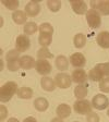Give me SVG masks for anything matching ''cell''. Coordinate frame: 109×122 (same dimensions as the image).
I'll return each mask as SVG.
<instances>
[{
  "label": "cell",
  "mask_w": 109,
  "mask_h": 122,
  "mask_svg": "<svg viewBox=\"0 0 109 122\" xmlns=\"http://www.w3.org/2000/svg\"><path fill=\"white\" fill-rule=\"evenodd\" d=\"M19 91L18 84L13 81H9L5 83L0 88V100L1 102H7L11 100L13 96H14Z\"/></svg>",
  "instance_id": "1"
},
{
  "label": "cell",
  "mask_w": 109,
  "mask_h": 122,
  "mask_svg": "<svg viewBox=\"0 0 109 122\" xmlns=\"http://www.w3.org/2000/svg\"><path fill=\"white\" fill-rule=\"evenodd\" d=\"M73 110L78 114H88L93 111V106L92 102L87 99H78L73 105Z\"/></svg>",
  "instance_id": "2"
},
{
  "label": "cell",
  "mask_w": 109,
  "mask_h": 122,
  "mask_svg": "<svg viewBox=\"0 0 109 122\" xmlns=\"http://www.w3.org/2000/svg\"><path fill=\"white\" fill-rule=\"evenodd\" d=\"M85 15H86L87 24L91 28L95 30V28L100 27V25H102V15L97 10L91 9V10L87 11V13Z\"/></svg>",
  "instance_id": "3"
},
{
  "label": "cell",
  "mask_w": 109,
  "mask_h": 122,
  "mask_svg": "<svg viewBox=\"0 0 109 122\" xmlns=\"http://www.w3.org/2000/svg\"><path fill=\"white\" fill-rule=\"evenodd\" d=\"M55 83H56V86L59 87L61 89H67L71 86L72 84V79L71 75H69L68 73H64V72H61L58 73L55 76Z\"/></svg>",
  "instance_id": "4"
},
{
  "label": "cell",
  "mask_w": 109,
  "mask_h": 122,
  "mask_svg": "<svg viewBox=\"0 0 109 122\" xmlns=\"http://www.w3.org/2000/svg\"><path fill=\"white\" fill-rule=\"evenodd\" d=\"M92 106L97 110H104L109 107V99L104 94H97L92 99Z\"/></svg>",
  "instance_id": "5"
},
{
  "label": "cell",
  "mask_w": 109,
  "mask_h": 122,
  "mask_svg": "<svg viewBox=\"0 0 109 122\" xmlns=\"http://www.w3.org/2000/svg\"><path fill=\"white\" fill-rule=\"evenodd\" d=\"M35 70L37 71L38 74L44 76H47L52 70V66H51L50 62L48 60H44V59H38L36 61L35 64Z\"/></svg>",
  "instance_id": "6"
},
{
  "label": "cell",
  "mask_w": 109,
  "mask_h": 122,
  "mask_svg": "<svg viewBox=\"0 0 109 122\" xmlns=\"http://www.w3.org/2000/svg\"><path fill=\"white\" fill-rule=\"evenodd\" d=\"M71 79L72 82L76 83L78 85H85L88 80V74L83 69H75L71 74Z\"/></svg>",
  "instance_id": "7"
},
{
  "label": "cell",
  "mask_w": 109,
  "mask_h": 122,
  "mask_svg": "<svg viewBox=\"0 0 109 122\" xmlns=\"http://www.w3.org/2000/svg\"><path fill=\"white\" fill-rule=\"evenodd\" d=\"M31 46V41L27 35H19L15 41V49L21 53L25 52Z\"/></svg>",
  "instance_id": "8"
},
{
  "label": "cell",
  "mask_w": 109,
  "mask_h": 122,
  "mask_svg": "<svg viewBox=\"0 0 109 122\" xmlns=\"http://www.w3.org/2000/svg\"><path fill=\"white\" fill-rule=\"evenodd\" d=\"M24 12L26 13L27 16L30 18H34L36 15L39 14L41 12V5H39V0H34V1H30L27 5H25V10Z\"/></svg>",
  "instance_id": "9"
},
{
  "label": "cell",
  "mask_w": 109,
  "mask_h": 122,
  "mask_svg": "<svg viewBox=\"0 0 109 122\" xmlns=\"http://www.w3.org/2000/svg\"><path fill=\"white\" fill-rule=\"evenodd\" d=\"M69 60H70V64L73 66L75 69H82L86 63V58L81 52L72 53Z\"/></svg>",
  "instance_id": "10"
},
{
  "label": "cell",
  "mask_w": 109,
  "mask_h": 122,
  "mask_svg": "<svg viewBox=\"0 0 109 122\" xmlns=\"http://www.w3.org/2000/svg\"><path fill=\"white\" fill-rule=\"evenodd\" d=\"M70 5L74 13L79 15H83L87 13V5L83 0H70Z\"/></svg>",
  "instance_id": "11"
},
{
  "label": "cell",
  "mask_w": 109,
  "mask_h": 122,
  "mask_svg": "<svg viewBox=\"0 0 109 122\" xmlns=\"http://www.w3.org/2000/svg\"><path fill=\"white\" fill-rule=\"evenodd\" d=\"M96 43L99 47L104 49H109V32L103 30L96 36Z\"/></svg>",
  "instance_id": "12"
},
{
  "label": "cell",
  "mask_w": 109,
  "mask_h": 122,
  "mask_svg": "<svg viewBox=\"0 0 109 122\" xmlns=\"http://www.w3.org/2000/svg\"><path fill=\"white\" fill-rule=\"evenodd\" d=\"M56 113L57 117L60 118V119H67L71 114V107L67 104H60L56 108Z\"/></svg>",
  "instance_id": "13"
},
{
  "label": "cell",
  "mask_w": 109,
  "mask_h": 122,
  "mask_svg": "<svg viewBox=\"0 0 109 122\" xmlns=\"http://www.w3.org/2000/svg\"><path fill=\"white\" fill-rule=\"evenodd\" d=\"M41 86L44 91L46 92H53L56 88V83H55V80L49 77V76H44L41 80Z\"/></svg>",
  "instance_id": "14"
},
{
  "label": "cell",
  "mask_w": 109,
  "mask_h": 122,
  "mask_svg": "<svg viewBox=\"0 0 109 122\" xmlns=\"http://www.w3.org/2000/svg\"><path fill=\"white\" fill-rule=\"evenodd\" d=\"M12 20L13 22L15 23V24H18V25H22V24H24L25 25L26 21H27V15H26V13L24 12V11L22 10H16L14 11V12H12Z\"/></svg>",
  "instance_id": "15"
},
{
  "label": "cell",
  "mask_w": 109,
  "mask_h": 122,
  "mask_svg": "<svg viewBox=\"0 0 109 122\" xmlns=\"http://www.w3.org/2000/svg\"><path fill=\"white\" fill-rule=\"evenodd\" d=\"M55 64H56L57 69H58L59 71H67L69 69V66H70V60L66 56L60 55V56H58L56 58Z\"/></svg>",
  "instance_id": "16"
},
{
  "label": "cell",
  "mask_w": 109,
  "mask_h": 122,
  "mask_svg": "<svg viewBox=\"0 0 109 122\" xmlns=\"http://www.w3.org/2000/svg\"><path fill=\"white\" fill-rule=\"evenodd\" d=\"M88 79L93 82H100L102 80L105 79V75L103 73V71L100 70V68L98 66H94V68L89 70L88 72Z\"/></svg>",
  "instance_id": "17"
},
{
  "label": "cell",
  "mask_w": 109,
  "mask_h": 122,
  "mask_svg": "<svg viewBox=\"0 0 109 122\" xmlns=\"http://www.w3.org/2000/svg\"><path fill=\"white\" fill-rule=\"evenodd\" d=\"M21 61V66H22V69L24 70H31V69L35 68V64H36V61L33 57L27 56V55H24L20 58Z\"/></svg>",
  "instance_id": "18"
},
{
  "label": "cell",
  "mask_w": 109,
  "mask_h": 122,
  "mask_svg": "<svg viewBox=\"0 0 109 122\" xmlns=\"http://www.w3.org/2000/svg\"><path fill=\"white\" fill-rule=\"evenodd\" d=\"M34 107H35V109L39 112H44L46 110L48 109L49 107V102L48 100L44 97H38L34 100Z\"/></svg>",
  "instance_id": "19"
},
{
  "label": "cell",
  "mask_w": 109,
  "mask_h": 122,
  "mask_svg": "<svg viewBox=\"0 0 109 122\" xmlns=\"http://www.w3.org/2000/svg\"><path fill=\"white\" fill-rule=\"evenodd\" d=\"M18 97L20 99H31L33 97V89L31 87H21L19 88L18 93H16Z\"/></svg>",
  "instance_id": "20"
},
{
  "label": "cell",
  "mask_w": 109,
  "mask_h": 122,
  "mask_svg": "<svg viewBox=\"0 0 109 122\" xmlns=\"http://www.w3.org/2000/svg\"><path fill=\"white\" fill-rule=\"evenodd\" d=\"M88 89H87L86 85H76L74 88V96L78 99H85L87 96Z\"/></svg>",
  "instance_id": "21"
},
{
  "label": "cell",
  "mask_w": 109,
  "mask_h": 122,
  "mask_svg": "<svg viewBox=\"0 0 109 122\" xmlns=\"http://www.w3.org/2000/svg\"><path fill=\"white\" fill-rule=\"evenodd\" d=\"M73 44L76 48H83L86 44V36L82 33H78L73 37Z\"/></svg>",
  "instance_id": "22"
},
{
  "label": "cell",
  "mask_w": 109,
  "mask_h": 122,
  "mask_svg": "<svg viewBox=\"0 0 109 122\" xmlns=\"http://www.w3.org/2000/svg\"><path fill=\"white\" fill-rule=\"evenodd\" d=\"M96 10L100 13V15H109V0H99Z\"/></svg>",
  "instance_id": "23"
},
{
  "label": "cell",
  "mask_w": 109,
  "mask_h": 122,
  "mask_svg": "<svg viewBox=\"0 0 109 122\" xmlns=\"http://www.w3.org/2000/svg\"><path fill=\"white\" fill-rule=\"evenodd\" d=\"M38 43L42 47H48L52 43V35H50V34H39Z\"/></svg>",
  "instance_id": "24"
},
{
  "label": "cell",
  "mask_w": 109,
  "mask_h": 122,
  "mask_svg": "<svg viewBox=\"0 0 109 122\" xmlns=\"http://www.w3.org/2000/svg\"><path fill=\"white\" fill-rule=\"evenodd\" d=\"M38 28H39V26L35 22H27L23 27V30H24L25 35H33L38 30Z\"/></svg>",
  "instance_id": "25"
},
{
  "label": "cell",
  "mask_w": 109,
  "mask_h": 122,
  "mask_svg": "<svg viewBox=\"0 0 109 122\" xmlns=\"http://www.w3.org/2000/svg\"><path fill=\"white\" fill-rule=\"evenodd\" d=\"M53 57V55L50 52L48 47H42L39 50L37 51V58L38 59H44V60H48Z\"/></svg>",
  "instance_id": "26"
},
{
  "label": "cell",
  "mask_w": 109,
  "mask_h": 122,
  "mask_svg": "<svg viewBox=\"0 0 109 122\" xmlns=\"http://www.w3.org/2000/svg\"><path fill=\"white\" fill-rule=\"evenodd\" d=\"M20 51H18L16 49H11L7 52L5 55V60L7 62H10V61H14V60H19L21 58L20 57Z\"/></svg>",
  "instance_id": "27"
},
{
  "label": "cell",
  "mask_w": 109,
  "mask_h": 122,
  "mask_svg": "<svg viewBox=\"0 0 109 122\" xmlns=\"http://www.w3.org/2000/svg\"><path fill=\"white\" fill-rule=\"evenodd\" d=\"M47 7L51 12H58L61 8V1L60 0H48Z\"/></svg>",
  "instance_id": "28"
},
{
  "label": "cell",
  "mask_w": 109,
  "mask_h": 122,
  "mask_svg": "<svg viewBox=\"0 0 109 122\" xmlns=\"http://www.w3.org/2000/svg\"><path fill=\"white\" fill-rule=\"evenodd\" d=\"M2 5H5L7 9L12 10L13 12H14V11H16V9L19 8L20 2H19L18 0H2Z\"/></svg>",
  "instance_id": "29"
},
{
  "label": "cell",
  "mask_w": 109,
  "mask_h": 122,
  "mask_svg": "<svg viewBox=\"0 0 109 122\" xmlns=\"http://www.w3.org/2000/svg\"><path fill=\"white\" fill-rule=\"evenodd\" d=\"M38 30H39V34H50V35L53 34V27L50 23H43V24H41Z\"/></svg>",
  "instance_id": "30"
},
{
  "label": "cell",
  "mask_w": 109,
  "mask_h": 122,
  "mask_svg": "<svg viewBox=\"0 0 109 122\" xmlns=\"http://www.w3.org/2000/svg\"><path fill=\"white\" fill-rule=\"evenodd\" d=\"M7 69L11 72H15L19 71L20 69H22V66H21V61L20 59L19 60H14V61H10V62H7Z\"/></svg>",
  "instance_id": "31"
},
{
  "label": "cell",
  "mask_w": 109,
  "mask_h": 122,
  "mask_svg": "<svg viewBox=\"0 0 109 122\" xmlns=\"http://www.w3.org/2000/svg\"><path fill=\"white\" fill-rule=\"evenodd\" d=\"M99 89L102 93H109V77H105L99 82Z\"/></svg>",
  "instance_id": "32"
},
{
  "label": "cell",
  "mask_w": 109,
  "mask_h": 122,
  "mask_svg": "<svg viewBox=\"0 0 109 122\" xmlns=\"http://www.w3.org/2000/svg\"><path fill=\"white\" fill-rule=\"evenodd\" d=\"M98 68H100V70L103 71L105 77H109V62H105V63H98L97 64Z\"/></svg>",
  "instance_id": "33"
},
{
  "label": "cell",
  "mask_w": 109,
  "mask_h": 122,
  "mask_svg": "<svg viewBox=\"0 0 109 122\" xmlns=\"http://www.w3.org/2000/svg\"><path fill=\"white\" fill-rule=\"evenodd\" d=\"M86 121L87 122H100V118L97 113L92 111L91 113H88L86 116Z\"/></svg>",
  "instance_id": "34"
},
{
  "label": "cell",
  "mask_w": 109,
  "mask_h": 122,
  "mask_svg": "<svg viewBox=\"0 0 109 122\" xmlns=\"http://www.w3.org/2000/svg\"><path fill=\"white\" fill-rule=\"evenodd\" d=\"M7 117H8L7 107H5V105H1V106H0V120L3 122L5 119H7Z\"/></svg>",
  "instance_id": "35"
},
{
  "label": "cell",
  "mask_w": 109,
  "mask_h": 122,
  "mask_svg": "<svg viewBox=\"0 0 109 122\" xmlns=\"http://www.w3.org/2000/svg\"><path fill=\"white\" fill-rule=\"evenodd\" d=\"M23 122H37V120H36L35 118H33V117H27V118L24 119V121Z\"/></svg>",
  "instance_id": "36"
},
{
  "label": "cell",
  "mask_w": 109,
  "mask_h": 122,
  "mask_svg": "<svg viewBox=\"0 0 109 122\" xmlns=\"http://www.w3.org/2000/svg\"><path fill=\"white\" fill-rule=\"evenodd\" d=\"M50 122H64L62 119H60V118H58V117H56V118H53L52 120H51Z\"/></svg>",
  "instance_id": "37"
},
{
  "label": "cell",
  "mask_w": 109,
  "mask_h": 122,
  "mask_svg": "<svg viewBox=\"0 0 109 122\" xmlns=\"http://www.w3.org/2000/svg\"><path fill=\"white\" fill-rule=\"evenodd\" d=\"M7 122H20L16 118H10V119H8Z\"/></svg>",
  "instance_id": "38"
},
{
  "label": "cell",
  "mask_w": 109,
  "mask_h": 122,
  "mask_svg": "<svg viewBox=\"0 0 109 122\" xmlns=\"http://www.w3.org/2000/svg\"><path fill=\"white\" fill-rule=\"evenodd\" d=\"M3 66H5V62H3V59H0V70L2 71L3 70Z\"/></svg>",
  "instance_id": "39"
},
{
  "label": "cell",
  "mask_w": 109,
  "mask_h": 122,
  "mask_svg": "<svg viewBox=\"0 0 109 122\" xmlns=\"http://www.w3.org/2000/svg\"><path fill=\"white\" fill-rule=\"evenodd\" d=\"M107 116L109 117V107H108V110H107Z\"/></svg>",
  "instance_id": "40"
},
{
  "label": "cell",
  "mask_w": 109,
  "mask_h": 122,
  "mask_svg": "<svg viewBox=\"0 0 109 122\" xmlns=\"http://www.w3.org/2000/svg\"><path fill=\"white\" fill-rule=\"evenodd\" d=\"M73 122H79V121H73Z\"/></svg>",
  "instance_id": "41"
},
{
  "label": "cell",
  "mask_w": 109,
  "mask_h": 122,
  "mask_svg": "<svg viewBox=\"0 0 109 122\" xmlns=\"http://www.w3.org/2000/svg\"><path fill=\"white\" fill-rule=\"evenodd\" d=\"M1 122H2V121H1Z\"/></svg>",
  "instance_id": "42"
}]
</instances>
